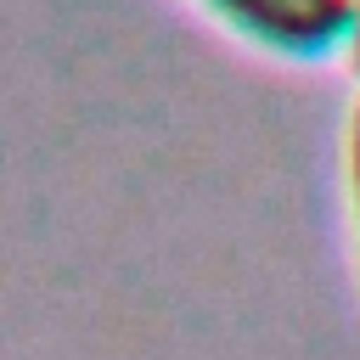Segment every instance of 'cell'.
Here are the masks:
<instances>
[{"instance_id":"1","label":"cell","mask_w":360,"mask_h":360,"mask_svg":"<svg viewBox=\"0 0 360 360\" xmlns=\"http://www.w3.org/2000/svg\"><path fill=\"white\" fill-rule=\"evenodd\" d=\"M236 34L281 56H326L354 34V0H202Z\"/></svg>"},{"instance_id":"2","label":"cell","mask_w":360,"mask_h":360,"mask_svg":"<svg viewBox=\"0 0 360 360\" xmlns=\"http://www.w3.org/2000/svg\"><path fill=\"white\" fill-rule=\"evenodd\" d=\"M349 197H354V219H360V101L349 112Z\"/></svg>"},{"instance_id":"3","label":"cell","mask_w":360,"mask_h":360,"mask_svg":"<svg viewBox=\"0 0 360 360\" xmlns=\"http://www.w3.org/2000/svg\"><path fill=\"white\" fill-rule=\"evenodd\" d=\"M349 51H354V68H360V0H354V34H349Z\"/></svg>"}]
</instances>
